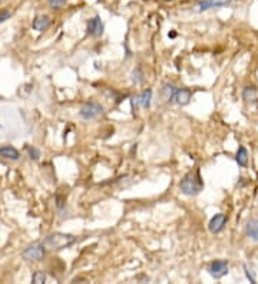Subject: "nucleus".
<instances>
[{
  "instance_id": "nucleus-15",
  "label": "nucleus",
  "mask_w": 258,
  "mask_h": 284,
  "mask_svg": "<svg viewBox=\"0 0 258 284\" xmlns=\"http://www.w3.org/2000/svg\"><path fill=\"white\" fill-rule=\"evenodd\" d=\"M175 92L176 89L170 85V84H165L162 87V96L167 99V101H173V96H175Z\"/></svg>"
},
{
  "instance_id": "nucleus-9",
  "label": "nucleus",
  "mask_w": 258,
  "mask_h": 284,
  "mask_svg": "<svg viewBox=\"0 0 258 284\" xmlns=\"http://www.w3.org/2000/svg\"><path fill=\"white\" fill-rule=\"evenodd\" d=\"M150 99H152V90H144L142 93L136 95L132 98V107L133 108H150Z\"/></svg>"
},
{
  "instance_id": "nucleus-20",
  "label": "nucleus",
  "mask_w": 258,
  "mask_h": 284,
  "mask_svg": "<svg viewBox=\"0 0 258 284\" xmlns=\"http://www.w3.org/2000/svg\"><path fill=\"white\" fill-rule=\"evenodd\" d=\"M27 153H29V155H30L32 158H35V159H36V158L39 156V153H38V151H36L35 148H27Z\"/></svg>"
},
{
  "instance_id": "nucleus-18",
  "label": "nucleus",
  "mask_w": 258,
  "mask_h": 284,
  "mask_svg": "<svg viewBox=\"0 0 258 284\" xmlns=\"http://www.w3.org/2000/svg\"><path fill=\"white\" fill-rule=\"evenodd\" d=\"M66 3V0H49V6L52 9H61Z\"/></svg>"
},
{
  "instance_id": "nucleus-4",
  "label": "nucleus",
  "mask_w": 258,
  "mask_h": 284,
  "mask_svg": "<svg viewBox=\"0 0 258 284\" xmlns=\"http://www.w3.org/2000/svg\"><path fill=\"white\" fill-rule=\"evenodd\" d=\"M44 245L43 244H33V245H29L27 248L23 250L22 256L24 260H29V262H39L42 260L43 256H44Z\"/></svg>"
},
{
  "instance_id": "nucleus-13",
  "label": "nucleus",
  "mask_w": 258,
  "mask_h": 284,
  "mask_svg": "<svg viewBox=\"0 0 258 284\" xmlns=\"http://www.w3.org/2000/svg\"><path fill=\"white\" fill-rule=\"evenodd\" d=\"M32 26H33L35 30L43 32V30H46V29L50 26V19H49L47 16H39V18H36V19L33 21Z\"/></svg>"
},
{
  "instance_id": "nucleus-6",
  "label": "nucleus",
  "mask_w": 258,
  "mask_h": 284,
  "mask_svg": "<svg viewBox=\"0 0 258 284\" xmlns=\"http://www.w3.org/2000/svg\"><path fill=\"white\" fill-rule=\"evenodd\" d=\"M227 222H228V217L225 214H222V213L215 214L214 217L210 219V222H208V230L213 234H218V233H221L225 228Z\"/></svg>"
},
{
  "instance_id": "nucleus-7",
  "label": "nucleus",
  "mask_w": 258,
  "mask_h": 284,
  "mask_svg": "<svg viewBox=\"0 0 258 284\" xmlns=\"http://www.w3.org/2000/svg\"><path fill=\"white\" fill-rule=\"evenodd\" d=\"M104 29H105V26H104V22L101 21L99 16L92 18V19L87 22V27H86L87 35H90L92 38H99V36H102V35H104Z\"/></svg>"
},
{
  "instance_id": "nucleus-19",
  "label": "nucleus",
  "mask_w": 258,
  "mask_h": 284,
  "mask_svg": "<svg viewBox=\"0 0 258 284\" xmlns=\"http://www.w3.org/2000/svg\"><path fill=\"white\" fill-rule=\"evenodd\" d=\"M12 16V13L10 12H7V10H3V12H0V23L6 22L9 18Z\"/></svg>"
},
{
  "instance_id": "nucleus-17",
  "label": "nucleus",
  "mask_w": 258,
  "mask_h": 284,
  "mask_svg": "<svg viewBox=\"0 0 258 284\" xmlns=\"http://www.w3.org/2000/svg\"><path fill=\"white\" fill-rule=\"evenodd\" d=\"M256 95H257V92H256V89L253 87H247L244 89V99L245 101H250V99H254L256 98Z\"/></svg>"
},
{
  "instance_id": "nucleus-3",
  "label": "nucleus",
  "mask_w": 258,
  "mask_h": 284,
  "mask_svg": "<svg viewBox=\"0 0 258 284\" xmlns=\"http://www.w3.org/2000/svg\"><path fill=\"white\" fill-rule=\"evenodd\" d=\"M102 113H104V107L101 104H98V102H87L79 110V115L84 119H86V121L95 119V118H98Z\"/></svg>"
},
{
  "instance_id": "nucleus-12",
  "label": "nucleus",
  "mask_w": 258,
  "mask_h": 284,
  "mask_svg": "<svg viewBox=\"0 0 258 284\" xmlns=\"http://www.w3.org/2000/svg\"><path fill=\"white\" fill-rule=\"evenodd\" d=\"M245 230H247V236L251 239V240L258 241V219H250L248 222H247V227H245Z\"/></svg>"
},
{
  "instance_id": "nucleus-5",
  "label": "nucleus",
  "mask_w": 258,
  "mask_h": 284,
  "mask_svg": "<svg viewBox=\"0 0 258 284\" xmlns=\"http://www.w3.org/2000/svg\"><path fill=\"white\" fill-rule=\"evenodd\" d=\"M208 273L216 280L222 279L224 276L228 274V262L225 260H215L208 265Z\"/></svg>"
},
{
  "instance_id": "nucleus-16",
  "label": "nucleus",
  "mask_w": 258,
  "mask_h": 284,
  "mask_svg": "<svg viewBox=\"0 0 258 284\" xmlns=\"http://www.w3.org/2000/svg\"><path fill=\"white\" fill-rule=\"evenodd\" d=\"M32 282L35 284H43L46 282V273L44 271H35L32 276Z\"/></svg>"
},
{
  "instance_id": "nucleus-21",
  "label": "nucleus",
  "mask_w": 258,
  "mask_h": 284,
  "mask_svg": "<svg viewBox=\"0 0 258 284\" xmlns=\"http://www.w3.org/2000/svg\"><path fill=\"white\" fill-rule=\"evenodd\" d=\"M245 274H247V277H248V280L251 282V283H256V279L251 276V273H250V270H248V267L245 265Z\"/></svg>"
},
{
  "instance_id": "nucleus-1",
  "label": "nucleus",
  "mask_w": 258,
  "mask_h": 284,
  "mask_svg": "<svg viewBox=\"0 0 258 284\" xmlns=\"http://www.w3.org/2000/svg\"><path fill=\"white\" fill-rule=\"evenodd\" d=\"M204 188V181L199 175V171H191L182 178L179 182V190L184 196H198Z\"/></svg>"
},
{
  "instance_id": "nucleus-10",
  "label": "nucleus",
  "mask_w": 258,
  "mask_h": 284,
  "mask_svg": "<svg viewBox=\"0 0 258 284\" xmlns=\"http://www.w3.org/2000/svg\"><path fill=\"white\" fill-rule=\"evenodd\" d=\"M191 96H193V93H191V90H190V89H187V87H179V89H176V92H175L173 101H175L178 105L185 107V105H188V104H190Z\"/></svg>"
},
{
  "instance_id": "nucleus-8",
  "label": "nucleus",
  "mask_w": 258,
  "mask_h": 284,
  "mask_svg": "<svg viewBox=\"0 0 258 284\" xmlns=\"http://www.w3.org/2000/svg\"><path fill=\"white\" fill-rule=\"evenodd\" d=\"M233 0H202L199 3H196L194 6V10L195 12H205L208 9H214V7H222V6H227L230 4Z\"/></svg>"
},
{
  "instance_id": "nucleus-14",
  "label": "nucleus",
  "mask_w": 258,
  "mask_h": 284,
  "mask_svg": "<svg viewBox=\"0 0 258 284\" xmlns=\"http://www.w3.org/2000/svg\"><path fill=\"white\" fill-rule=\"evenodd\" d=\"M236 161L239 167H247L248 164V151L244 147H239L236 153Z\"/></svg>"
},
{
  "instance_id": "nucleus-2",
  "label": "nucleus",
  "mask_w": 258,
  "mask_h": 284,
  "mask_svg": "<svg viewBox=\"0 0 258 284\" xmlns=\"http://www.w3.org/2000/svg\"><path fill=\"white\" fill-rule=\"evenodd\" d=\"M76 239L70 234H64V233H55L47 236L43 240V245L46 250H64L70 247L72 244H75Z\"/></svg>"
},
{
  "instance_id": "nucleus-11",
  "label": "nucleus",
  "mask_w": 258,
  "mask_h": 284,
  "mask_svg": "<svg viewBox=\"0 0 258 284\" xmlns=\"http://www.w3.org/2000/svg\"><path fill=\"white\" fill-rule=\"evenodd\" d=\"M0 156H3L6 159L16 161L19 158V151L16 148L10 147V145H3V147H0Z\"/></svg>"
},
{
  "instance_id": "nucleus-22",
  "label": "nucleus",
  "mask_w": 258,
  "mask_h": 284,
  "mask_svg": "<svg viewBox=\"0 0 258 284\" xmlns=\"http://www.w3.org/2000/svg\"><path fill=\"white\" fill-rule=\"evenodd\" d=\"M162 1H172V0H162Z\"/></svg>"
}]
</instances>
